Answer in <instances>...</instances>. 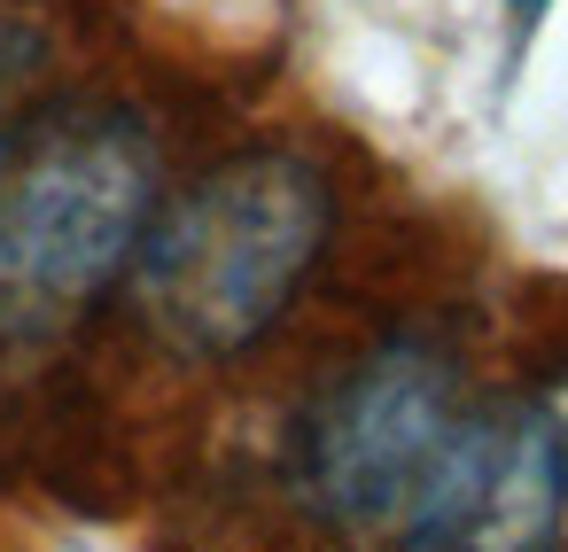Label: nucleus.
<instances>
[{"instance_id": "obj_4", "label": "nucleus", "mask_w": 568, "mask_h": 552, "mask_svg": "<svg viewBox=\"0 0 568 552\" xmlns=\"http://www.w3.org/2000/svg\"><path fill=\"white\" fill-rule=\"evenodd\" d=\"M568 513V443L552 405H475L452 420L405 544H545Z\"/></svg>"}, {"instance_id": "obj_5", "label": "nucleus", "mask_w": 568, "mask_h": 552, "mask_svg": "<svg viewBox=\"0 0 568 552\" xmlns=\"http://www.w3.org/2000/svg\"><path fill=\"white\" fill-rule=\"evenodd\" d=\"M24 48H32V24H24V9H17V0H0V79H9V71L24 63Z\"/></svg>"}, {"instance_id": "obj_6", "label": "nucleus", "mask_w": 568, "mask_h": 552, "mask_svg": "<svg viewBox=\"0 0 568 552\" xmlns=\"http://www.w3.org/2000/svg\"><path fill=\"white\" fill-rule=\"evenodd\" d=\"M545 9H552V0H506V17H514V32H537V24H545Z\"/></svg>"}, {"instance_id": "obj_2", "label": "nucleus", "mask_w": 568, "mask_h": 552, "mask_svg": "<svg viewBox=\"0 0 568 552\" xmlns=\"http://www.w3.org/2000/svg\"><path fill=\"white\" fill-rule=\"evenodd\" d=\"M156 218V149L118 110H55L0 149V343L71 335Z\"/></svg>"}, {"instance_id": "obj_1", "label": "nucleus", "mask_w": 568, "mask_h": 552, "mask_svg": "<svg viewBox=\"0 0 568 552\" xmlns=\"http://www.w3.org/2000/svg\"><path fill=\"white\" fill-rule=\"evenodd\" d=\"M335 226V195L312 156L250 149L156 203L133 249L141 319L180 358H234L281 327Z\"/></svg>"}, {"instance_id": "obj_3", "label": "nucleus", "mask_w": 568, "mask_h": 552, "mask_svg": "<svg viewBox=\"0 0 568 552\" xmlns=\"http://www.w3.org/2000/svg\"><path fill=\"white\" fill-rule=\"evenodd\" d=\"M459 412H467V381L436 343L397 335L366 350L304 405L288 436V482L304 513H320L327 529L397 536Z\"/></svg>"}]
</instances>
